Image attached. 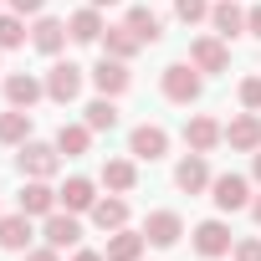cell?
I'll list each match as a JSON object with an SVG mask.
<instances>
[{"mask_svg":"<svg viewBox=\"0 0 261 261\" xmlns=\"http://www.w3.org/2000/svg\"><path fill=\"white\" fill-rule=\"evenodd\" d=\"M251 174H256V185H261V149L251 154Z\"/></svg>","mask_w":261,"mask_h":261,"instance_id":"8d00e7d4","label":"cell"},{"mask_svg":"<svg viewBox=\"0 0 261 261\" xmlns=\"http://www.w3.org/2000/svg\"><path fill=\"white\" fill-rule=\"evenodd\" d=\"M0 251H31V215L16 210V215H0Z\"/></svg>","mask_w":261,"mask_h":261,"instance_id":"ac0fdd59","label":"cell"},{"mask_svg":"<svg viewBox=\"0 0 261 261\" xmlns=\"http://www.w3.org/2000/svg\"><path fill=\"white\" fill-rule=\"evenodd\" d=\"M190 62H195L200 72H225V67H230V51H225V41L210 31V36H195V41H190Z\"/></svg>","mask_w":261,"mask_h":261,"instance_id":"8fae6325","label":"cell"},{"mask_svg":"<svg viewBox=\"0 0 261 261\" xmlns=\"http://www.w3.org/2000/svg\"><path fill=\"white\" fill-rule=\"evenodd\" d=\"M123 26L134 31V36H139L144 46H154V41L164 36V16H159V11H149V6H134V11L123 16Z\"/></svg>","mask_w":261,"mask_h":261,"instance_id":"44dd1931","label":"cell"},{"mask_svg":"<svg viewBox=\"0 0 261 261\" xmlns=\"http://www.w3.org/2000/svg\"><path fill=\"white\" fill-rule=\"evenodd\" d=\"M241 108L246 113H261V77H246L241 82Z\"/></svg>","mask_w":261,"mask_h":261,"instance_id":"4dcf8cb0","label":"cell"},{"mask_svg":"<svg viewBox=\"0 0 261 261\" xmlns=\"http://www.w3.org/2000/svg\"><path fill=\"white\" fill-rule=\"evenodd\" d=\"M57 149H62L67 159H82V154L92 149V128H87V123H62V128H57Z\"/></svg>","mask_w":261,"mask_h":261,"instance_id":"cb8c5ba5","label":"cell"},{"mask_svg":"<svg viewBox=\"0 0 261 261\" xmlns=\"http://www.w3.org/2000/svg\"><path fill=\"white\" fill-rule=\"evenodd\" d=\"M230 256H236V261H261V241H256V236H246V241H236V246H230Z\"/></svg>","mask_w":261,"mask_h":261,"instance_id":"1f68e13d","label":"cell"},{"mask_svg":"<svg viewBox=\"0 0 261 261\" xmlns=\"http://www.w3.org/2000/svg\"><path fill=\"white\" fill-rule=\"evenodd\" d=\"M210 26H215L220 41H236L246 31V11L236 6V0H220V6H210Z\"/></svg>","mask_w":261,"mask_h":261,"instance_id":"7402d4cb","label":"cell"},{"mask_svg":"<svg viewBox=\"0 0 261 261\" xmlns=\"http://www.w3.org/2000/svg\"><path fill=\"white\" fill-rule=\"evenodd\" d=\"M6 6H11L16 16H41V11H46V0H6Z\"/></svg>","mask_w":261,"mask_h":261,"instance_id":"d6a6232c","label":"cell"},{"mask_svg":"<svg viewBox=\"0 0 261 261\" xmlns=\"http://www.w3.org/2000/svg\"><path fill=\"white\" fill-rule=\"evenodd\" d=\"M16 164H21V179H51V174L62 169V149H57V144H36V139H26L21 154H16Z\"/></svg>","mask_w":261,"mask_h":261,"instance_id":"7a4b0ae2","label":"cell"},{"mask_svg":"<svg viewBox=\"0 0 261 261\" xmlns=\"http://www.w3.org/2000/svg\"><path fill=\"white\" fill-rule=\"evenodd\" d=\"M139 185V169H134V159H108L102 164V190H113V195H128Z\"/></svg>","mask_w":261,"mask_h":261,"instance_id":"d4e9b609","label":"cell"},{"mask_svg":"<svg viewBox=\"0 0 261 261\" xmlns=\"http://www.w3.org/2000/svg\"><path fill=\"white\" fill-rule=\"evenodd\" d=\"M67 31H72V41H82V46H87V41H102L108 21H102V11H97V6H82V11L67 21Z\"/></svg>","mask_w":261,"mask_h":261,"instance_id":"603a6c76","label":"cell"},{"mask_svg":"<svg viewBox=\"0 0 261 261\" xmlns=\"http://www.w3.org/2000/svg\"><path fill=\"white\" fill-rule=\"evenodd\" d=\"M251 215H256V225H261V195H256V200H251Z\"/></svg>","mask_w":261,"mask_h":261,"instance_id":"74e56055","label":"cell"},{"mask_svg":"<svg viewBox=\"0 0 261 261\" xmlns=\"http://www.w3.org/2000/svg\"><path fill=\"white\" fill-rule=\"evenodd\" d=\"M92 87H97L102 97H123L128 87H134V72H128V62H118V57H102V62L92 67Z\"/></svg>","mask_w":261,"mask_h":261,"instance_id":"5b68a950","label":"cell"},{"mask_svg":"<svg viewBox=\"0 0 261 261\" xmlns=\"http://www.w3.org/2000/svg\"><path fill=\"white\" fill-rule=\"evenodd\" d=\"M72 261H108V256H102V251H77Z\"/></svg>","mask_w":261,"mask_h":261,"instance_id":"d590c367","label":"cell"},{"mask_svg":"<svg viewBox=\"0 0 261 261\" xmlns=\"http://www.w3.org/2000/svg\"><path fill=\"white\" fill-rule=\"evenodd\" d=\"M87 215H92V225H97V230H108V236H113V230H123V225H128V200H123V195H97V205H92Z\"/></svg>","mask_w":261,"mask_h":261,"instance_id":"e0dca14e","label":"cell"},{"mask_svg":"<svg viewBox=\"0 0 261 261\" xmlns=\"http://www.w3.org/2000/svg\"><path fill=\"white\" fill-rule=\"evenodd\" d=\"M144 236H149V246H174V241L185 236V220H179L174 210H154V215L144 220Z\"/></svg>","mask_w":261,"mask_h":261,"instance_id":"d6986e66","label":"cell"},{"mask_svg":"<svg viewBox=\"0 0 261 261\" xmlns=\"http://www.w3.org/2000/svg\"><path fill=\"white\" fill-rule=\"evenodd\" d=\"M41 236H46V246L67 251V246H77V241H82V220H77L72 210H51V215L41 220Z\"/></svg>","mask_w":261,"mask_h":261,"instance_id":"52a82bcc","label":"cell"},{"mask_svg":"<svg viewBox=\"0 0 261 261\" xmlns=\"http://www.w3.org/2000/svg\"><path fill=\"white\" fill-rule=\"evenodd\" d=\"M174 16H179L185 26H195V21H210V0H174Z\"/></svg>","mask_w":261,"mask_h":261,"instance_id":"f546056e","label":"cell"},{"mask_svg":"<svg viewBox=\"0 0 261 261\" xmlns=\"http://www.w3.org/2000/svg\"><path fill=\"white\" fill-rule=\"evenodd\" d=\"M46 97V77H31V72H11L6 77V102L11 108H36Z\"/></svg>","mask_w":261,"mask_h":261,"instance_id":"7c38bea8","label":"cell"},{"mask_svg":"<svg viewBox=\"0 0 261 261\" xmlns=\"http://www.w3.org/2000/svg\"><path fill=\"white\" fill-rule=\"evenodd\" d=\"M210 200H215V210H225V215H236V210H251V179L246 174H215L210 179Z\"/></svg>","mask_w":261,"mask_h":261,"instance_id":"3957f363","label":"cell"},{"mask_svg":"<svg viewBox=\"0 0 261 261\" xmlns=\"http://www.w3.org/2000/svg\"><path fill=\"white\" fill-rule=\"evenodd\" d=\"M144 246H149V236H144V230H128V225H123V230H113V236H108V251H102V256H108V261H139V256H144Z\"/></svg>","mask_w":261,"mask_h":261,"instance_id":"ffe728a7","label":"cell"},{"mask_svg":"<svg viewBox=\"0 0 261 261\" xmlns=\"http://www.w3.org/2000/svg\"><path fill=\"white\" fill-rule=\"evenodd\" d=\"M185 144H190L195 154H210L215 144H225V123H215V118H205V113H195V118L185 123Z\"/></svg>","mask_w":261,"mask_h":261,"instance_id":"5bb4252c","label":"cell"},{"mask_svg":"<svg viewBox=\"0 0 261 261\" xmlns=\"http://www.w3.org/2000/svg\"><path fill=\"white\" fill-rule=\"evenodd\" d=\"M128 154L154 164V159H164V154H169V134H164L159 123H139L134 134H128Z\"/></svg>","mask_w":261,"mask_h":261,"instance_id":"8992f818","label":"cell"},{"mask_svg":"<svg viewBox=\"0 0 261 261\" xmlns=\"http://www.w3.org/2000/svg\"><path fill=\"white\" fill-rule=\"evenodd\" d=\"M210 179H215V174H210L205 154H195V149H190V154L174 164V185H179L185 195H200V190H210Z\"/></svg>","mask_w":261,"mask_h":261,"instance_id":"4fadbf2b","label":"cell"},{"mask_svg":"<svg viewBox=\"0 0 261 261\" xmlns=\"http://www.w3.org/2000/svg\"><path fill=\"white\" fill-rule=\"evenodd\" d=\"M26 261H62V251L57 246H36V251H26Z\"/></svg>","mask_w":261,"mask_h":261,"instance_id":"836d02e7","label":"cell"},{"mask_svg":"<svg viewBox=\"0 0 261 261\" xmlns=\"http://www.w3.org/2000/svg\"><path fill=\"white\" fill-rule=\"evenodd\" d=\"M21 210H26L31 220H36V215L46 220L51 210H62V200H57V190H51L46 179H26V190H21Z\"/></svg>","mask_w":261,"mask_h":261,"instance_id":"2e32d148","label":"cell"},{"mask_svg":"<svg viewBox=\"0 0 261 261\" xmlns=\"http://www.w3.org/2000/svg\"><path fill=\"white\" fill-rule=\"evenodd\" d=\"M82 67L77 62H51V72H46V97L51 102H77L82 97Z\"/></svg>","mask_w":261,"mask_h":261,"instance_id":"277c9868","label":"cell"},{"mask_svg":"<svg viewBox=\"0 0 261 261\" xmlns=\"http://www.w3.org/2000/svg\"><path fill=\"white\" fill-rule=\"evenodd\" d=\"M230 246H236V236H230L225 220H200V225H195V251H200V256L215 261V256H230Z\"/></svg>","mask_w":261,"mask_h":261,"instance_id":"ba28073f","label":"cell"},{"mask_svg":"<svg viewBox=\"0 0 261 261\" xmlns=\"http://www.w3.org/2000/svg\"><path fill=\"white\" fill-rule=\"evenodd\" d=\"M159 87H164V97H169V102H195V97H200V87H205V72H200L195 62H169Z\"/></svg>","mask_w":261,"mask_h":261,"instance_id":"6da1fadb","label":"cell"},{"mask_svg":"<svg viewBox=\"0 0 261 261\" xmlns=\"http://www.w3.org/2000/svg\"><path fill=\"white\" fill-rule=\"evenodd\" d=\"M16 46H26V16H0V51H16Z\"/></svg>","mask_w":261,"mask_h":261,"instance_id":"f1b7e54d","label":"cell"},{"mask_svg":"<svg viewBox=\"0 0 261 261\" xmlns=\"http://www.w3.org/2000/svg\"><path fill=\"white\" fill-rule=\"evenodd\" d=\"M225 144H230L236 154H256V149H261V113L230 118V123H225Z\"/></svg>","mask_w":261,"mask_h":261,"instance_id":"9c48e42d","label":"cell"},{"mask_svg":"<svg viewBox=\"0 0 261 261\" xmlns=\"http://www.w3.org/2000/svg\"><path fill=\"white\" fill-rule=\"evenodd\" d=\"M26 139H31V108L0 113V144H26Z\"/></svg>","mask_w":261,"mask_h":261,"instance_id":"4316f807","label":"cell"},{"mask_svg":"<svg viewBox=\"0 0 261 261\" xmlns=\"http://www.w3.org/2000/svg\"><path fill=\"white\" fill-rule=\"evenodd\" d=\"M82 123L92 128V134H108V128H118V97H92Z\"/></svg>","mask_w":261,"mask_h":261,"instance_id":"83f0119b","label":"cell"},{"mask_svg":"<svg viewBox=\"0 0 261 261\" xmlns=\"http://www.w3.org/2000/svg\"><path fill=\"white\" fill-rule=\"evenodd\" d=\"M87 6H97V11H102V6H118V0H87Z\"/></svg>","mask_w":261,"mask_h":261,"instance_id":"f35d334b","label":"cell"},{"mask_svg":"<svg viewBox=\"0 0 261 261\" xmlns=\"http://www.w3.org/2000/svg\"><path fill=\"white\" fill-rule=\"evenodd\" d=\"M57 200H62V210H72V215H87V210L97 205V185H92V179H82V174H72V179L57 190Z\"/></svg>","mask_w":261,"mask_h":261,"instance_id":"9a60e30c","label":"cell"},{"mask_svg":"<svg viewBox=\"0 0 261 261\" xmlns=\"http://www.w3.org/2000/svg\"><path fill=\"white\" fill-rule=\"evenodd\" d=\"M139 46H144V41H139L134 31H128V26H108V31H102V57H118V62H128Z\"/></svg>","mask_w":261,"mask_h":261,"instance_id":"484cf974","label":"cell"},{"mask_svg":"<svg viewBox=\"0 0 261 261\" xmlns=\"http://www.w3.org/2000/svg\"><path fill=\"white\" fill-rule=\"evenodd\" d=\"M67 21H57V16H36V26H31V46L41 51V57H62V46H67Z\"/></svg>","mask_w":261,"mask_h":261,"instance_id":"30bf717a","label":"cell"},{"mask_svg":"<svg viewBox=\"0 0 261 261\" xmlns=\"http://www.w3.org/2000/svg\"><path fill=\"white\" fill-rule=\"evenodd\" d=\"M246 31L261 41V6H251V11H246Z\"/></svg>","mask_w":261,"mask_h":261,"instance_id":"e575fe53","label":"cell"}]
</instances>
